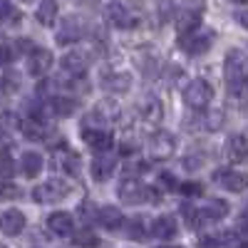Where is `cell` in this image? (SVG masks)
Returning <instances> with one entry per match:
<instances>
[{"label": "cell", "instance_id": "cell-1", "mask_svg": "<svg viewBox=\"0 0 248 248\" xmlns=\"http://www.w3.org/2000/svg\"><path fill=\"white\" fill-rule=\"evenodd\" d=\"M223 72H226V82L229 85H238V82L248 79V55L238 47L229 50L223 60Z\"/></svg>", "mask_w": 248, "mask_h": 248}, {"label": "cell", "instance_id": "cell-2", "mask_svg": "<svg viewBox=\"0 0 248 248\" xmlns=\"http://www.w3.org/2000/svg\"><path fill=\"white\" fill-rule=\"evenodd\" d=\"M211 99H214V90H211V85L206 79H191L189 85H186V90H184V102L191 109H196V112L209 107Z\"/></svg>", "mask_w": 248, "mask_h": 248}, {"label": "cell", "instance_id": "cell-3", "mask_svg": "<svg viewBox=\"0 0 248 248\" xmlns=\"http://www.w3.org/2000/svg\"><path fill=\"white\" fill-rule=\"evenodd\" d=\"M117 194H119V199L124 203H141V201H154L156 199L154 186H144L137 179H124L119 184V191Z\"/></svg>", "mask_w": 248, "mask_h": 248}, {"label": "cell", "instance_id": "cell-4", "mask_svg": "<svg viewBox=\"0 0 248 248\" xmlns=\"http://www.w3.org/2000/svg\"><path fill=\"white\" fill-rule=\"evenodd\" d=\"M67 194H70V189H67L65 181L50 179V181H45V184H40L37 189L32 191V199H35L37 203H57V201L65 199Z\"/></svg>", "mask_w": 248, "mask_h": 248}, {"label": "cell", "instance_id": "cell-5", "mask_svg": "<svg viewBox=\"0 0 248 248\" xmlns=\"http://www.w3.org/2000/svg\"><path fill=\"white\" fill-rule=\"evenodd\" d=\"M119 114H122V109H119V105H117L114 99H102L99 105L85 117V124H82V127H90L92 122H97V124H102V127H105V124L117 122Z\"/></svg>", "mask_w": 248, "mask_h": 248}, {"label": "cell", "instance_id": "cell-6", "mask_svg": "<svg viewBox=\"0 0 248 248\" xmlns=\"http://www.w3.org/2000/svg\"><path fill=\"white\" fill-rule=\"evenodd\" d=\"M105 17L109 20L112 25L122 28V30H132V28H137V23H139V20L134 17V13L124 5V3H119V0H112V3L105 8Z\"/></svg>", "mask_w": 248, "mask_h": 248}, {"label": "cell", "instance_id": "cell-7", "mask_svg": "<svg viewBox=\"0 0 248 248\" xmlns=\"http://www.w3.org/2000/svg\"><path fill=\"white\" fill-rule=\"evenodd\" d=\"M85 20L82 17H77V15H70V17H65V23H62V28H60V32H57V43L60 45H72V43H77V40H82L85 37Z\"/></svg>", "mask_w": 248, "mask_h": 248}, {"label": "cell", "instance_id": "cell-8", "mask_svg": "<svg viewBox=\"0 0 248 248\" xmlns=\"http://www.w3.org/2000/svg\"><path fill=\"white\" fill-rule=\"evenodd\" d=\"M214 181L221 184L226 191H231V194H241L248 189V174L243 171H233V169H226V171H216L214 174Z\"/></svg>", "mask_w": 248, "mask_h": 248}, {"label": "cell", "instance_id": "cell-9", "mask_svg": "<svg viewBox=\"0 0 248 248\" xmlns=\"http://www.w3.org/2000/svg\"><path fill=\"white\" fill-rule=\"evenodd\" d=\"M60 65H62V70H65L67 75L79 77V75H85V72H87V67L92 65V55L82 52V50H72V52H67L65 57H62Z\"/></svg>", "mask_w": 248, "mask_h": 248}, {"label": "cell", "instance_id": "cell-10", "mask_svg": "<svg viewBox=\"0 0 248 248\" xmlns=\"http://www.w3.org/2000/svg\"><path fill=\"white\" fill-rule=\"evenodd\" d=\"M82 141L97 154H107L112 149V134L107 129H82Z\"/></svg>", "mask_w": 248, "mask_h": 248}, {"label": "cell", "instance_id": "cell-11", "mask_svg": "<svg viewBox=\"0 0 248 248\" xmlns=\"http://www.w3.org/2000/svg\"><path fill=\"white\" fill-rule=\"evenodd\" d=\"M214 45V32L211 30H203V32H191V35H186L181 37V47L189 52V55H201L206 52Z\"/></svg>", "mask_w": 248, "mask_h": 248}, {"label": "cell", "instance_id": "cell-12", "mask_svg": "<svg viewBox=\"0 0 248 248\" xmlns=\"http://www.w3.org/2000/svg\"><path fill=\"white\" fill-rule=\"evenodd\" d=\"M149 154L154 156V159H159V161H164V159H169L171 154H174V137L169 134V132H156L152 139H149Z\"/></svg>", "mask_w": 248, "mask_h": 248}, {"label": "cell", "instance_id": "cell-13", "mask_svg": "<svg viewBox=\"0 0 248 248\" xmlns=\"http://www.w3.org/2000/svg\"><path fill=\"white\" fill-rule=\"evenodd\" d=\"M50 67H52V52H50V50L35 47V50L28 55V72H30L32 77H43Z\"/></svg>", "mask_w": 248, "mask_h": 248}, {"label": "cell", "instance_id": "cell-14", "mask_svg": "<svg viewBox=\"0 0 248 248\" xmlns=\"http://www.w3.org/2000/svg\"><path fill=\"white\" fill-rule=\"evenodd\" d=\"M17 129H20V124H17L15 114L5 112L3 117H0V149H3V152H5V149L10 147V144L15 141Z\"/></svg>", "mask_w": 248, "mask_h": 248}, {"label": "cell", "instance_id": "cell-15", "mask_svg": "<svg viewBox=\"0 0 248 248\" xmlns=\"http://www.w3.org/2000/svg\"><path fill=\"white\" fill-rule=\"evenodd\" d=\"M102 87L112 92H129L132 75L129 72H105L102 75Z\"/></svg>", "mask_w": 248, "mask_h": 248}, {"label": "cell", "instance_id": "cell-16", "mask_svg": "<svg viewBox=\"0 0 248 248\" xmlns=\"http://www.w3.org/2000/svg\"><path fill=\"white\" fill-rule=\"evenodd\" d=\"M199 214L203 221H218L229 214V203L221 201V199H206L201 206H199Z\"/></svg>", "mask_w": 248, "mask_h": 248}, {"label": "cell", "instance_id": "cell-17", "mask_svg": "<svg viewBox=\"0 0 248 248\" xmlns=\"http://www.w3.org/2000/svg\"><path fill=\"white\" fill-rule=\"evenodd\" d=\"M23 229H25V216L20 211L10 209V211H5L3 216H0V231H3L5 236H17Z\"/></svg>", "mask_w": 248, "mask_h": 248}, {"label": "cell", "instance_id": "cell-18", "mask_svg": "<svg viewBox=\"0 0 248 248\" xmlns=\"http://www.w3.org/2000/svg\"><path fill=\"white\" fill-rule=\"evenodd\" d=\"M199 25H201V13L199 10H181L179 17H176V28H179V35L181 37L201 30Z\"/></svg>", "mask_w": 248, "mask_h": 248}, {"label": "cell", "instance_id": "cell-19", "mask_svg": "<svg viewBox=\"0 0 248 248\" xmlns=\"http://www.w3.org/2000/svg\"><path fill=\"white\" fill-rule=\"evenodd\" d=\"M114 171V156L112 154H97L92 159V179L94 181H107Z\"/></svg>", "mask_w": 248, "mask_h": 248}, {"label": "cell", "instance_id": "cell-20", "mask_svg": "<svg viewBox=\"0 0 248 248\" xmlns=\"http://www.w3.org/2000/svg\"><path fill=\"white\" fill-rule=\"evenodd\" d=\"M47 229H50L55 236H70L72 229H75L72 216L65 214V211H55V214H50V218H47Z\"/></svg>", "mask_w": 248, "mask_h": 248}, {"label": "cell", "instance_id": "cell-21", "mask_svg": "<svg viewBox=\"0 0 248 248\" xmlns=\"http://www.w3.org/2000/svg\"><path fill=\"white\" fill-rule=\"evenodd\" d=\"M139 114H141V119L147 124H159L161 117H164V107H161V102L156 97H147L139 105Z\"/></svg>", "mask_w": 248, "mask_h": 248}, {"label": "cell", "instance_id": "cell-22", "mask_svg": "<svg viewBox=\"0 0 248 248\" xmlns=\"http://www.w3.org/2000/svg\"><path fill=\"white\" fill-rule=\"evenodd\" d=\"M226 156H229L231 161H243L248 156V137L233 134L229 141H226Z\"/></svg>", "mask_w": 248, "mask_h": 248}, {"label": "cell", "instance_id": "cell-23", "mask_svg": "<svg viewBox=\"0 0 248 248\" xmlns=\"http://www.w3.org/2000/svg\"><path fill=\"white\" fill-rule=\"evenodd\" d=\"M52 164L60 169V171H65V174H70V176H77L79 174V156L77 154H72V152H57L55 154V159H52Z\"/></svg>", "mask_w": 248, "mask_h": 248}, {"label": "cell", "instance_id": "cell-24", "mask_svg": "<svg viewBox=\"0 0 248 248\" xmlns=\"http://www.w3.org/2000/svg\"><path fill=\"white\" fill-rule=\"evenodd\" d=\"M152 233L161 241H167V238H174L176 236V218L169 216V214H164L159 216L154 223H152Z\"/></svg>", "mask_w": 248, "mask_h": 248}, {"label": "cell", "instance_id": "cell-25", "mask_svg": "<svg viewBox=\"0 0 248 248\" xmlns=\"http://www.w3.org/2000/svg\"><path fill=\"white\" fill-rule=\"evenodd\" d=\"M97 221L105 226V229L117 231L119 226L124 223V216H122V211L117 209V206H102V209L97 211Z\"/></svg>", "mask_w": 248, "mask_h": 248}, {"label": "cell", "instance_id": "cell-26", "mask_svg": "<svg viewBox=\"0 0 248 248\" xmlns=\"http://www.w3.org/2000/svg\"><path fill=\"white\" fill-rule=\"evenodd\" d=\"M20 167H23V174L28 179H35L40 171H43V156L37 152H25L23 159H20Z\"/></svg>", "mask_w": 248, "mask_h": 248}, {"label": "cell", "instance_id": "cell-27", "mask_svg": "<svg viewBox=\"0 0 248 248\" xmlns=\"http://www.w3.org/2000/svg\"><path fill=\"white\" fill-rule=\"evenodd\" d=\"M50 109H52L55 117H72L75 109H77V99H72V97H52Z\"/></svg>", "mask_w": 248, "mask_h": 248}, {"label": "cell", "instance_id": "cell-28", "mask_svg": "<svg viewBox=\"0 0 248 248\" xmlns=\"http://www.w3.org/2000/svg\"><path fill=\"white\" fill-rule=\"evenodd\" d=\"M35 17H37L40 25H52L55 17H57V3L55 0H43L40 8H37V13H35Z\"/></svg>", "mask_w": 248, "mask_h": 248}, {"label": "cell", "instance_id": "cell-29", "mask_svg": "<svg viewBox=\"0 0 248 248\" xmlns=\"http://www.w3.org/2000/svg\"><path fill=\"white\" fill-rule=\"evenodd\" d=\"M223 122H226V117H223L221 109H209V112L203 114V119H201V127L206 132H218L223 127Z\"/></svg>", "mask_w": 248, "mask_h": 248}, {"label": "cell", "instance_id": "cell-30", "mask_svg": "<svg viewBox=\"0 0 248 248\" xmlns=\"http://www.w3.org/2000/svg\"><path fill=\"white\" fill-rule=\"evenodd\" d=\"M229 99L233 105L243 107L248 105V82H238V85H229Z\"/></svg>", "mask_w": 248, "mask_h": 248}, {"label": "cell", "instance_id": "cell-31", "mask_svg": "<svg viewBox=\"0 0 248 248\" xmlns=\"http://www.w3.org/2000/svg\"><path fill=\"white\" fill-rule=\"evenodd\" d=\"M127 236L132 241H144L147 238V223H144V218H129L127 221Z\"/></svg>", "mask_w": 248, "mask_h": 248}, {"label": "cell", "instance_id": "cell-32", "mask_svg": "<svg viewBox=\"0 0 248 248\" xmlns=\"http://www.w3.org/2000/svg\"><path fill=\"white\" fill-rule=\"evenodd\" d=\"M23 134L28 137V139H45V134H47V129H45V124L43 122H35V119H28L25 124H23Z\"/></svg>", "mask_w": 248, "mask_h": 248}, {"label": "cell", "instance_id": "cell-33", "mask_svg": "<svg viewBox=\"0 0 248 248\" xmlns=\"http://www.w3.org/2000/svg\"><path fill=\"white\" fill-rule=\"evenodd\" d=\"M72 241H75V246H77V248H97V246H99V238H97L90 229L77 231Z\"/></svg>", "mask_w": 248, "mask_h": 248}, {"label": "cell", "instance_id": "cell-34", "mask_svg": "<svg viewBox=\"0 0 248 248\" xmlns=\"http://www.w3.org/2000/svg\"><path fill=\"white\" fill-rule=\"evenodd\" d=\"M20 20V10L10 3V0H0V23H17Z\"/></svg>", "mask_w": 248, "mask_h": 248}, {"label": "cell", "instance_id": "cell-35", "mask_svg": "<svg viewBox=\"0 0 248 248\" xmlns=\"http://www.w3.org/2000/svg\"><path fill=\"white\" fill-rule=\"evenodd\" d=\"M181 216L186 218V223H189L191 229H199V226L203 223L199 209H196V206H191V203H184V206H181Z\"/></svg>", "mask_w": 248, "mask_h": 248}, {"label": "cell", "instance_id": "cell-36", "mask_svg": "<svg viewBox=\"0 0 248 248\" xmlns=\"http://www.w3.org/2000/svg\"><path fill=\"white\" fill-rule=\"evenodd\" d=\"M0 87H3V92L13 94L15 90H20V75L13 72V70H8V72L3 75V79H0Z\"/></svg>", "mask_w": 248, "mask_h": 248}, {"label": "cell", "instance_id": "cell-37", "mask_svg": "<svg viewBox=\"0 0 248 248\" xmlns=\"http://www.w3.org/2000/svg\"><path fill=\"white\" fill-rule=\"evenodd\" d=\"M15 174V161L8 152H0V176H13Z\"/></svg>", "mask_w": 248, "mask_h": 248}, {"label": "cell", "instance_id": "cell-38", "mask_svg": "<svg viewBox=\"0 0 248 248\" xmlns=\"http://www.w3.org/2000/svg\"><path fill=\"white\" fill-rule=\"evenodd\" d=\"M20 196V189L15 184H0V201H13Z\"/></svg>", "mask_w": 248, "mask_h": 248}, {"label": "cell", "instance_id": "cell-39", "mask_svg": "<svg viewBox=\"0 0 248 248\" xmlns=\"http://www.w3.org/2000/svg\"><path fill=\"white\" fill-rule=\"evenodd\" d=\"M179 191H181L184 196H199V194H201V184H196V181H186V184L179 186Z\"/></svg>", "mask_w": 248, "mask_h": 248}, {"label": "cell", "instance_id": "cell-40", "mask_svg": "<svg viewBox=\"0 0 248 248\" xmlns=\"http://www.w3.org/2000/svg\"><path fill=\"white\" fill-rule=\"evenodd\" d=\"M13 60H15L13 45H0V67H5L8 62H13Z\"/></svg>", "mask_w": 248, "mask_h": 248}, {"label": "cell", "instance_id": "cell-41", "mask_svg": "<svg viewBox=\"0 0 248 248\" xmlns=\"http://www.w3.org/2000/svg\"><path fill=\"white\" fill-rule=\"evenodd\" d=\"M199 248H218V241L211 238V236H206V238L199 241Z\"/></svg>", "mask_w": 248, "mask_h": 248}, {"label": "cell", "instance_id": "cell-42", "mask_svg": "<svg viewBox=\"0 0 248 248\" xmlns=\"http://www.w3.org/2000/svg\"><path fill=\"white\" fill-rule=\"evenodd\" d=\"M236 20H238V23H241V25L248 30V10H241V13L236 15Z\"/></svg>", "mask_w": 248, "mask_h": 248}, {"label": "cell", "instance_id": "cell-43", "mask_svg": "<svg viewBox=\"0 0 248 248\" xmlns=\"http://www.w3.org/2000/svg\"><path fill=\"white\" fill-rule=\"evenodd\" d=\"M159 181H161V184H167V186H176L171 174H161V176H159Z\"/></svg>", "mask_w": 248, "mask_h": 248}, {"label": "cell", "instance_id": "cell-44", "mask_svg": "<svg viewBox=\"0 0 248 248\" xmlns=\"http://www.w3.org/2000/svg\"><path fill=\"white\" fill-rule=\"evenodd\" d=\"M231 3H248V0H231Z\"/></svg>", "mask_w": 248, "mask_h": 248}, {"label": "cell", "instance_id": "cell-45", "mask_svg": "<svg viewBox=\"0 0 248 248\" xmlns=\"http://www.w3.org/2000/svg\"><path fill=\"white\" fill-rule=\"evenodd\" d=\"M161 248H179V246H161Z\"/></svg>", "mask_w": 248, "mask_h": 248}, {"label": "cell", "instance_id": "cell-46", "mask_svg": "<svg viewBox=\"0 0 248 248\" xmlns=\"http://www.w3.org/2000/svg\"><path fill=\"white\" fill-rule=\"evenodd\" d=\"M241 248H248V243H241Z\"/></svg>", "mask_w": 248, "mask_h": 248}, {"label": "cell", "instance_id": "cell-47", "mask_svg": "<svg viewBox=\"0 0 248 248\" xmlns=\"http://www.w3.org/2000/svg\"><path fill=\"white\" fill-rule=\"evenodd\" d=\"M23 3H30V0H23Z\"/></svg>", "mask_w": 248, "mask_h": 248}, {"label": "cell", "instance_id": "cell-48", "mask_svg": "<svg viewBox=\"0 0 248 248\" xmlns=\"http://www.w3.org/2000/svg\"><path fill=\"white\" fill-rule=\"evenodd\" d=\"M0 248H5V246H0Z\"/></svg>", "mask_w": 248, "mask_h": 248}]
</instances>
